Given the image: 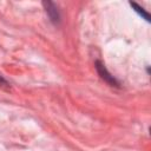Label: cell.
Wrapping results in <instances>:
<instances>
[{
	"instance_id": "3",
	"label": "cell",
	"mask_w": 151,
	"mask_h": 151,
	"mask_svg": "<svg viewBox=\"0 0 151 151\" xmlns=\"http://www.w3.org/2000/svg\"><path fill=\"white\" fill-rule=\"evenodd\" d=\"M1 84H7V83H6V80L0 76V85H1Z\"/></svg>"
},
{
	"instance_id": "1",
	"label": "cell",
	"mask_w": 151,
	"mask_h": 151,
	"mask_svg": "<svg viewBox=\"0 0 151 151\" xmlns=\"http://www.w3.org/2000/svg\"><path fill=\"white\" fill-rule=\"evenodd\" d=\"M96 65H97V70H98V72H99V74L101 76V78L103 79H105L107 83H110L111 85H117V83H116V80H114V78L106 71V68H105V66L101 64V63H99V61H97L96 63Z\"/></svg>"
},
{
	"instance_id": "2",
	"label": "cell",
	"mask_w": 151,
	"mask_h": 151,
	"mask_svg": "<svg viewBox=\"0 0 151 151\" xmlns=\"http://www.w3.org/2000/svg\"><path fill=\"white\" fill-rule=\"evenodd\" d=\"M131 6H132L133 8H136V11H137V12H139V14H140L142 17H144V18H145L147 21L150 20V15H149L146 12H144V11H143V8H140V7H139L137 4H134V2H131Z\"/></svg>"
}]
</instances>
